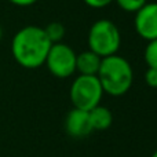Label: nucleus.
<instances>
[{"label":"nucleus","mask_w":157,"mask_h":157,"mask_svg":"<svg viewBox=\"0 0 157 157\" xmlns=\"http://www.w3.org/2000/svg\"><path fill=\"white\" fill-rule=\"evenodd\" d=\"M52 43L46 36L43 28L36 25L24 26L11 40V54L19 66L37 69L44 65Z\"/></svg>","instance_id":"nucleus-1"},{"label":"nucleus","mask_w":157,"mask_h":157,"mask_svg":"<svg viewBox=\"0 0 157 157\" xmlns=\"http://www.w3.org/2000/svg\"><path fill=\"white\" fill-rule=\"evenodd\" d=\"M97 77L103 94L110 97H121L130 91L134 81V71L130 61L119 54L102 58Z\"/></svg>","instance_id":"nucleus-2"},{"label":"nucleus","mask_w":157,"mask_h":157,"mask_svg":"<svg viewBox=\"0 0 157 157\" xmlns=\"http://www.w3.org/2000/svg\"><path fill=\"white\" fill-rule=\"evenodd\" d=\"M87 43L88 50L98 54L101 58H106L119 52L121 46V33L112 19L102 18L91 25Z\"/></svg>","instance_id":"nucleus-3"},{"label":"nucleus","mask_w":157,"mask_h":157,"mask_svg":"<svg viewBox=\"0 0 157 157\" xmlns=\"http://www.w3.org/2000/svg\"><path fill=\"white\" fill-rule=\"evenodd\" d=\"M103 90L97 76H78L72 81L69 90V98L73 108L90 112L95 106L101 105Z\"/></svg>","instance_id":"nucleus-4"},{"label":"nucleus","mask_w":157,"mask_h":157,"mask_svg":"<svg viewBox=\"0 0 157 157\" xmlns=\"http://www.w3.org/2000/svg\"><path fill=\"white\" fill-rule=\"evenodd\" d=\"M76 52L66 43H55L47 54L44 65L57 78H68L76 73Z\"/></svg>","instance_id":"nucleus-5"},{"label":"nucleus","mask_w":157,"mask_h":157,"mask_svg":"<svg viewBox=\"0 0 157 157\" xmlns=\"http://www.w3.org/2000/svg\"><path fill=\"white\" fill-rule=\"evenodd\" d=\"M134 28L139 37L150 41L157 39V2L146 3L135 13Z\"/></svg>","instance_id":"nucleus-6"},{"label":"nucleus","mask_w":157,"mask_h":157,"mask_svg":"<svg viewBox=\"0 0 157 157\" xmlns=\"http://www.w3.org/2000/svg\"><path fill=\"white\" fill-rule=\"evenodd\" d=\"M65 131L72 138H86L92 132L88 112L81 109H71L65 117Z\"/></svg>","instance_id":"nucleus-7"},{"label":"nucleus","mask_w":157,"mask_h":157,"mask_svg":"<svg viewBox=\"0 0 157 157\" xmlns=\"http://www.w3.org/2000/svg\"><path fill=\"white\" fill-rule=\"evenodd\" d=\"M102 58L91 50L81 51L76 55V72L84 76H97Z\"/></svg>","instance_id":"nucleus-8"},{"label":"nucleus","mask_w":157,"mask_h":157,"mask_svg":"<svg viewBox=\"0 0 157 157\" xmlns=\"http://www.w3.org/2000/svg\"><path fill=\"white\" fill-rule=\"evenodd\" d=\"M92 131H105L113 124V113L106 106L98 105L88 112Z\"/></svg>","instance_id":"nucleus-9"},{"label":"nucleus","mask_w":157,"mask_h":157,"mask_svg":"<svg viewBox=\"0 0 157 157\" xmlns=\"http://www.w3.org/2000/svg\"><path fill=\"white\" fill-rule=\"evenodd\" d=\"M44 32H46V36L48 37V40L51 41L52 44L55 43H61L65 37V26H63L61 22H50L46 28H43Z\"/></svg>","instance_id":"nucleus-10"},{"label":"nucleus","mask_w":157,"mask_h":157,"mask_svg":"<svg viewBox=\"0 0 157 157\" xmlns=\"http://www.w3.org/2000/svg\"><path fill=\"white\" fill-rule=\"evenodd\" d=\"M144 59L147 68H157V39L147 41L144 51Z\"/></svg>","instance_id":"nucleus-11"},{"label":"nucleus","mask_w":157,"mask_h":157,"mask_svg":"<svg viewBox=\"0 0 157 157\" xmlns=\"http://www.w3.org/2000/svg\"><path fill=\"white\" fill-rule=\"evenodd\" d=\"M117 3L120 8L125 13L135 14L136 11H139L145 4L147 3V0H114Z\"/></svg>","instance_id":"nucleus-12"},{"label":"nucleus","mask_w":157,"mask_h":157,"mask_svg":"<svg viewBox=\"0 0 157 157\" xmlns=\"http://www.w3.org/2000/svg\"><path fill=\"white\" fill-rule=\"evenodd\" d=\"M144 78L150 88H157V68H147Z\"/></svg>","instance_id":"nucleus-13"},{"label":"nucleus","mask_w":157,"mask_h":157,"mask_svg":"<svg viewBox=\"0 0 157 157\" xmlns=\"http://www.w3.org/2000/svg\"><path fill=\"white\" fill-rule=\"evenodd\" d=\"M83 2L91 8H103L113 3L114 0H83Z\"/></svg>","instance_id":"nucleus-14"},{"label":"nucleus","mask_w":157,"mask_h":157,"mask_svg":"<svg viewBox=\"0 0 157 157\" xmlns=\"http://www.w3.org/2000/svg\"><path fill=\"white\" fill-rule=\"evenodd\" d=\"M11 4L17 6V7H29L37 3V0H8Z\"/></svg>","instance_id":"nucleus-15"},{"label":"nucleus","mask_w":157,"mask_h":157,"mask_svg":"<svg viewBox=\"0 0 157 157\" xmlns=\"http://www.w3.org/2000/svg\"><path fill=\"white\" fill-rule=\"evenodd\" d=\"M3 39V28H2V25H0V40Z\"/></svg>","instance_id":"nucleus-16"},{"label":"nucleus","mask_w":157,"mask_h":157,"mask_svg":"<svg viewBox=\"0 0 157 157\" xmlns=\"http://www.w3.org/2000/svg\"><path fill=\"white\" fill-rule=\"evenodd\" d=\"M150 157H157V150H155V152H153V155L150 156Z\"/></svg>","instance_id":"nucleus-17"}]
</instances>
